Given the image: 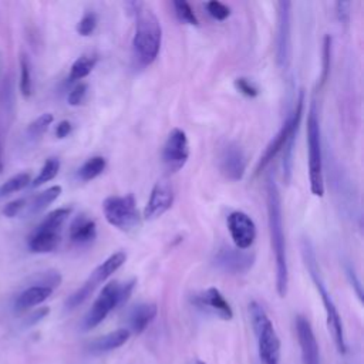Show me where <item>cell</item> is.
<instances>
[{
  "mask_svg": "<svg viewBox=\"0 0 364 364\" xmlns=\"http://www.w3.org/2000/svg\"><path fill=\"white\" fill-rule=\"evenodd\" d=\"M194 364H206V363H204V361H201V360H197Z\"/></svg>",
  "mask_w": 364,
  "mask_h": 364,
  "instance_id": "b9f144b4",
  "label": "cell"
},
{
  "mask_svg": "<svg viewBox=\"0 0 364 364\" xmlns=\"http://www.w3.org/2000/svg\"><path fill=\"white\" fill-rule=\"evenodd\" d=\"M192 300L199 309L212 313L222 320H232L233 317V310L231 304L216 287H209L195 294Z\"/></svg>",
  "mask_w": 364,
  "mask_h": 364,
  "instance_id": "ac0fdd59",
  "label": "cell"
},
{
  "mask_svg": "<svg viewBox=\"0 0 364 364\" xmlns=\"http://www.w3.org/2000/svg\"><path fill=\"white\" fill-rule=\"evenodd\" d=\"M48 314H49V309H48V307H42V309H39V310L31 313V316L26 319L25 324H26V326H33V324L39 323L42 319H45Z\"/></svg>",
  "mask_w": 364,
  "mask_h": 364,
  "instance_id": "74e56055",
  "label": "cell"
},
{
  "mask_svg": "<svg viewBox=\"0 0 364 364\" xmlns=\"http://www.w3.org/2000/svg\"><path fill=\"white\" fill-rule=\"evenodd\" d=\"M72 130H73V126L70 121H67V120L60 121L56 127V136H57V138H66L72 133Z\"/></svg>",
  "mask_w": 364,
  "mask_h": 364,
  "instance_id": "ab89813d",
  "label": "cell"
},
{
  "mask_svg": "<svg viewBox=\"0 0 364 364\" xmlns=\"http://www.w3.org/2000/svg\"><path fill=\"white\" fill-rule=\"evenodd\" d=\"M302 256H303V262L309 270V275L319 292V296L323 302V306L326 310V317H327V326H329V330L331 331L336 347L340 354H346L347 346H346V337H344L341 317L338 314V310H337L329 290L326 289V285L323 282L320 268L317 263L314 248L309 239H303V242H302Z\"/></svg>",
  "mask_w": 364,
  "mask_h": 364,
  "instance_id": "3957f363",
  "label": "cell"
},
{
  "mask_svg": "<svg viewBox=\"0 0 364 364\" xmlns=\"http://www.w3.org/2000/svg\"><path fill=\"white\" fill-rule=\"evenodd\" d=\"M296 333L300 344L303 364H320L319 344L313 327L304 316L296 317Z\"/></svg>",
  "mask_w": 364,
  "mask_h": 364,
  "instance_id": "e0dca14e",
  "label": "cell"
},
{
  "mask_svg": "<svg viewBox=\"0 0 364 364\" xmlns=\"http://www.w3.org/2000/svg\"><path fill=\"white\" fill-rule=\"evenodd\" d=\"M97 23H99V19H97V15L93 13V12H89L86 13L80 22L77 23V33L80 36H92L97 28Z\"/></svg>",
  "mask_w": 364,
  "mask_h": 364,
  "instance_id": "1f68e13d",
  "label": "cell"
},
{
  "mask_svg": "<svg viewBox=\"0 0 364 364\" xmlns=\"http://www.w3.org/2000/svg\"><path fill=\"white\" fill-rule=\"evenodd\" d=\"M246 165L248 161L245 151L238 144H228L224 148L219 160V167L221 172L226 180L233 182L241 181L246 172Z\"/></svg>",
  "mask_w": 364,
  "mask_h": 364,
  "instance_id": "2e32d148",
  "label": "cell"
},
{
  "mask_svg": "<svg viewBox=\"0 0 364 364\" xmlns=\"http://www.w3.org/2000/svg\"><path fill=\"white\" fill-rule=\"evenodd\" d=\"M189 158V141L187 133L181 128H174L162 150V162L168 172L174 174L178 172L181 168L185 167Z\"/></svg>",
  "mask_w": 364,
  "mask_h": 364,
  "instance_id": "7c38bea8",
  "label": "cell"
},
{
  "mask_svg": "<svg viewBox=\"0 0 364 364\" xmlns=\"http://www.w3.org/2000/svg\"><path fill=\"white\" fill-rule=\"evenodd\" d=\"M87 93H89V86H87L86 83L77 84V86L70 92V94H69V97H67L69 104H70V106H75V107L83 104V101H84L86 97H87Z\"/></svg>",
  "mask_w": 364,
  "mask_h": 364,
  "instance_id": "e575fe53",
  "label": "cell"
},
{
  "mask_svg": "<svg viewBox=\"0 0 364 364\" xmlns=\"http://www.w3.org/2000/svg\"><path fill=\"white\" fill-rule=\"evenodd\" d=\"M136 13V33L133 39V49L137 60L143 66H150L158 57L162 28L157 15L144 4H131Z\"/></svg>",
  "mask_w": 364,
  "mask_h": 364,
  "instance_id": "7a4b0ae2",
  "label": "cell"
},
{
  "mask_svg": "<svg viewBox=\"0 0 364 364\" xmlns=\"http://www.w3.org/2000/svg\"><path fill=\"white\" fill-rule=\"evenodd\" d=\"M31 182H32V180H31L29 172H19V174L13 175L6 182L0 185V198L8 197L11 194H15V192H19V191L25 189L26 187L31 185Z\"/></svg>",
  "mask_w": 364,
  "mask_h": 364,
  "instance_id": "484cf974",
  "label": "cell"
},
{
  "mask_svg": "<svg viewBox=\"0 0 364 364\" xmlns=\"http://www.w3.org/2000/svg\"><path fill=\"white\" fill-rule=\"evenodd\" d=\"M26 204H28V199L26 198H21V199H15L12 202H9L5 208H4V215L8 216V218H15L18 215H21L22 212H25L26 209Z\"/></svg>",
  "mask_w": 364,
  "mask_h": 364,
  "instance_id": "d590c367",
  "label": "cell"
},
{
  "mask_svg": "<svg viewBox=\"0 0 364 364\" xmlns=\"http://www.w3.org/2000/svg\"><path fill=\"white\" fill-rule=\"evenodd\" d=\"M97 236L96 221L87 215H79L70 225V239L76 245H89Z\"/></svg>",
  "mask_w": 364,
  "mask_h": 364,
  "instance_id": "ffe728a7",
  "label": "cell"
},
{
  "mask_svg": "<svg viewBox=\"0 0 364 364\" xmlns=\"http://www.w3.org/2000/svg\"><path fill=\"white\" fill-rule=\"evenodd\" d=\"M249 314L258 340V353L262 364H279L280 340L272 320L258 302H250Z\"/></svg>",
  "mask_w": 364,
  "mask_h": 364,
  "instance_id": "277c9868",
  "label": "cell"
},
{
  "mask_svg": "<svg viewBox=\"0 0 364 364\" xmlns=\"http://www.w3.org/2000/svg\"><path fill=\"white\" fill-rule=\"evenodd\" d=\"M174 9H175V15L177 18L187 23V25H192V26H198L199 21L197 18V15L194 13L191 5L188 2H184V0H177V2L172 4Z\"/></svg>",
  "mask_w": 364,
  "mask_h": 364,
  "instance_id": "f1b7e54d",
  "label": "cell"
},
{
  "mask_svg": "<svg viewBox=\"0 0 364 364\" xmlns=\"http://www.w3.org/2000/svg\"><path fill=\"white\" fill-rule=\"evenodd\" d=\"M103 212L107 222L120 231H131L140 222L137 202L133 194L106 198L103 202Z\"/></svg>",
  "mask_w": 364,
  "mask_h": 364,
  "instance_id": "9c48e42d",
  "label": "cell"
},
{
  "mask_svg": "<svg viewBox=\"0 0 364 364\" xmlns=\"http://www.w3.org/2000/svg\"><path fill=\"white\" fill-rule=\"evenodd\" d=\"M53 116L50 113H46V114H42L39 118H36L28 128V134L31 138H40L46 131L48 128L52 126L53 123Z\"/></svg>",
  "mask_w": 364,
  "mask_h": 364,
  "instance_id": "4dcf8cb0",
  "label": "cell"
},
{
  "mask_svg": "<svg viewBox=\"0 0 364 364\" xmlns=\"http://www.w3.org/2000/svg\"><path fill=\"white\" fill-rule=\"evenodd\" d=\"M303 109H304V92L302 90L299 93V97L296 100V106H294L292 114L286 118L282 128L277 131V134L273 137V140L268 144L266 150L263 151V154L258 162V167H256V174H260L276 158V155L283 150L292 131L299 128L302 117H303Z\"/></svg>",
  "mask_w": 364,
  "mask_h": 364,
  "instance_id": "30bf717a",
  "label": "cell"
},
{
  "mask_svg": "<svg viewBox=\"0 0 364 364\" xmlns=\"http://www.w3.org/2000/svg\"><path fill=\"white\" fill-rule=\"evenodd\" d=\"M307 150H309V180L310 191L314 197L321 198L324 195V178H323V154H321V131L319 110L316 101L310 103L307 117Z\"/></svg>",
  "mask_w": 364,
  "mask_h": 364,
  "instance_id": "8992f818",
  "label": "cell"
},
{
  "mask_svg": "<svg viewBox=\"0 0 364 364\" xmlns=\"http://www.w3.org/2000/svg\"><path fill=\"white\" fill-rule=\"evenodd\" d=\"M136 283L137 280L131 279L130 282H126V283L111 282L106 285L100 292L99 297L96 299V302L93 303L92 309L89 310L87 316L84 317V323H83L84 330H92L97 327L114 309L124 304L130 299L136 287Z\"/></svg>",
  "mask_w": 364,
  "mask_h": 364,
  "instance_id": "5b68a950",
  "label": "cell"
},
{
  "mask_svg": "<svg viewBox=\"0 0 364 364\" xmlns=\"http://www.w3.org/2000/svg\"><path fill=\"white\" fill-rule=\"evenodd\" d=\"M346 273H347V276H348V279H350V282H351V286H354L358 299L361 300V299H363V292H361V285H360V280L357 279L355 272H354L350 266H346Z\"/></svg>",
  "mask_w": 364,
  "mask_h": 364,
  "instance_id": "f35d334b",
  "label": "cell"
},
{
  "mask_svg": "<svg viewBox=\"0 0 364 364\" xmlns=\"http://www.w3.org/2000/svg\"><path fill=\"white\" fill-rule=\"evenodd\" d=\"M228 229L238 249H249L256 239V225L253 219L242 211H233L229 214Z\"/></svg>",
  "mask_w": 364,
  "mask_h": 364,
  "instance_id": "5bb4252c",
  "label": "cell"
},
{
  "mask_svg": "<svg viewBox=\"0 0 364 364\" xmlns=\"http://www.w3.org/2000/svg\"><path fill=\"white\" fill-rule=\"evenodd\" d=\"M350 2H337L336 4V15L341 25H348L350 22Z\"/></svg>",
  "mask_w": 364,
  "mask_h": 364,
  "instance_id": "8d00e7d4",
  "label": "cell"
},
{
  "mask_svg": "<svg viewBox=\"0 0 364 364\" xmlns=\"http://www.w3.org/2000/svg\"><path fill=\"white\" fill-rule=\"evenodd\" d=\"M206 9H208L209 15H211L214 19L219 21V22L228 19L229 15H231V9H229L226 5L221 4V2H216V0H214V2L206 4Z\"/></svg>",
  "mask_w": 364,
  "mask_h": 364,
  "instance_id": "836d02e7",
  "label": "cell"
},
{
  "mask_svg": "<svg viewBox=\"0 0 364 364\" xmlns=\"http://www.w3.org/2000/svg\"><path fill=\"white\" fill-rule=\"evenodd\" d=\"M233 84H235V89H236L241 94H243V96H246V97L255 99V97L259 96V89H258V86H256L253 82H250L249 79L239 77V79L235 80Z\"/></svg>",
  "mask_w": 364,
  "mask_h": 364,
  "instance_id": "d6a6232c",
  "label": "cell"
},
{
  "mask_svg": "<svg viewBox=\"0 0 364 364\" xmlns=\"http://www.w3.org/2000/svg\"><path fill=\"white\" fill-rule=\"evenodd\" d=\"M96 65H97V57L96 56H82V57H79L72 66L70 77H69L70 82H77V80H82V79L87 77L93 72Z\"/></svg>",
  "mask_w": 364,
  "mask_h": 364,
  "instance_id": "d4e9b609",
  "label": "cell"
},
{
  "mask_svg": "<svg viewBox=\"0 0 364 364\" xmlns=\"http://www.w3.org/2000/svg\"><path fill=\"white\" fill-rule=\"evenodd\" d=\"M174 198H175V194H174L172 184L168 182L167 180L158 181L151 191L148 204L144 209V218L148 221L158 219L172 206Z\"/></svg>",
  "mask_w": 364,
  "mask_h": 364,
  "instance_id": "9a60e30c",
  "label": "cell"
},
{
  "mask_svg": "<svg viewBox=\"0 0 364 364\" xmlns=\"http://www.w3.org/2000/svg\"><path fill=\"white\" fill-rule=\"evenodd\" d=\"M266 201H268V224L270 233V246L275 256L276 268V292L285 297L289 286V263L286 252V239L283 231V212L282 198L277 184L272 175L266 181Z\"/></svg>",
  "mask_w": 364,
  "mask_h": 364,
  "instance_id": "6da1fadb",
  "label": "cell"
},
{
  "mask_svg": "<svg viewBox=\"0 0 364 364\" xmlns=\"http://www.w3.org/2000/svg\"><path fill=\"white\" fill-rule=\"evenodd\" d=\"M276 63L279 69L287 70L292 60V2L282 0L277 4V35Z\"/></svg>",
  "mask_w": 364,
  "mask_h": 364,
  "instance_id": "8fae6325",
  "label": "cell"
},
{
  "mask_svg": "<svg viewBox=\"0 0 364 364\" xmlns=\"http://www.w3.org/2000/svg\"><path fill=\"white\" fill-rule=\"evenodd\" d=\"M60 195H62V187L60 185L50 187L46 191L33 197L31 201H28L25 211L29 215H38V214L43 212L48 206H50Z\"/></svg>",
  "mask_w": 364,
  "mask_h": 364,
  "instance_id": "603a6c76",
  "label": "cell"
},
{
  "mask_svg": "<svg viewBox=\"0 0 364 364\" xmlns=\"http://www.w3.org/2000/svg\"><path fill=\"white\" fill-rule=\"evenodd\" d=\"M59 171H60V161H59V158H55V157L49 158L45 162V165L42 167L39 175L32 181V187L38 188V187H40V185L55 180L57 177Z\"/></svg>",
  "mask_w": 364,
  "mask_h": 364,
  "instance_id": "4316f807",
  "label": "cell"
},
{
  "mask_svg": "<svg viewBox=\"0 0 364 364\" xmlns=\"http://www.w3.org/2000/svg\"><path fill=\"white\" fill-rule=\"evenodd\" d=\"M321 75H320V87L324 86L330 76V66H331V38L324 36L323 40V50H321Z\"/></svg>",
  "mask_w": 364,
  "mask_h": 364,
  "instance_id": "f546056e",
  "label": "cell"
},
{
  "mask_svg": "<svg viewBox=\"0 0 364 364\" xmlns=\"http://www.w3.org/2000/svg\"><path fill=\"white\" fill-rule=\"evenodd\" d=\"M53 294V289L42 285H32L26 287L15 300V310L16 311H26L32 307H36L46 302Z\"/></svg>",
  "mask_w": 364,
  "mask_h": 364,
  "instance_id": "d6986e66",
  "label": "cell"
},
{
  "mask_svg": "<svg viewBox=\"0 0 364 364\" xmlns=\"http://www.w3.org/2000/svg\"><path fill=\"white\" fill-rule=\"evenodd\" d=\"M21 92L23 97H31L33 92V80H32V67L29 59L23 55L21 59Z\"/></svg>",
  "mask_w": 364,
  "mask_h": 364,
  "instance_id": "83f0119b",
  "label": "cell"
},
{
  "mask_svg": "<svg viewBox=\"0 0 364 364\" xmlns=\"http://www.w3.org/2000/svg\"><path fill=\"white\" fill-rule=\"evenodd\" d=\"M4 171V161H2V155H0V174Z\"/></svg>",
  "mask_w": 364,
  "mask_h": 364,
  "instance_id": "60d3db41",
  "label": "cell"
},
{
  "mask_svg": "<svg viewBox=\"0 0 364 364\" xmlns=\"http://www.w3.org/2000/svg\"><path fill=\"white\" fill-rule=\"evenodd\" d=\"M72 214V208H59L52 211L33 231L29 238V249L33 253L53 252L62 239V229Z\"/></svg>",
  "mask_w": 364,
  "mask_h": 364,
  "instance_id": "52a82bcc",
  "label": "cell"
},
{
  "mask_svg": "<svg viewBox=\"0 0 364 364\" xmlns=\"http://www.w3.org/2000/svg\"><path fill=\"white\" fill-rule=\"evenodd\" d=\"M127 260V255L126 252L120 250L113 253L111 256H109L101 265H99L92 275L89 276V279L84 282V285L76 290L66 302V307L67 309H76L77 306H80L82 303H84L92 294L93 292L103 283L106 282L114 272H117Z\"/></svg>",
  "mask_w": 364,
  "mask_h": 364,
  "instance_id": "ba28073f",
  "label": "cell"
},
{
  "mask_svg": "<svg viewBox=\"0 0 364 364\" xmlns=\"http://www.w3.org/2000/svg\"><path fill=\"white\" fill-rule=\"evenodd\" d=\"M106 167H107V161L104 157H92L80 167L79 178L84 182H89L97 178L99 175H101Z\"/></svg>",
  "mask_w": 364,
  "mask_h": 364,
  "instance_id": "cb8c5ba5",
  "label": "cell"
},
{
  "mask_svg": "<svg viewBox=\"0 0 364 364\" xmlns=\"http://www.w3.org/2000/svg\"><path fill=\"white\" fill-rule=\"evenodd\" d=\"M256 262L253 252H248L238 248H221L214 256V265L224 273L245 275Z\"/></svg>",
  "mask_w": 364,
  "mask_h": 364,
  "instance_id": "4fadbf2b",
  "label": "cell"
},
{
  "mask_svg": "<svg viewBox=\"0 0 364 364\" xmlns=\"http://www.w3.org/2000/svg\"><path fill=\"white\" fill-rule=\"evenodd\" d=\"M158 309L154 303H141L130 311L128 323L130 329L136 334H141L155 319Z\"/></svg>",
  "mask_w": 364,
  "mask_h": 364,
  "instance_id": "44dd1931",
  "label": "cell"
},
{
  "mask_svg": "<svg viewBox=\"0 0 364 364\" xmlns=\"http://www.w3.org/2000/svg\"><path fill=\"white\" fill-rule=\"evenodd\" d=\"M128 338H130V330L118 329V330H114V331L104 334V336L96 338L94 341H92L90 350H92V353H97V354L113 351V350L124 346L128 341Z\"/></svg>",
  "mask_w": 364,
  "mask_h": 364,
  "instance_id": "7402d4cb",
  "label": "cell"
}]
</instances>
